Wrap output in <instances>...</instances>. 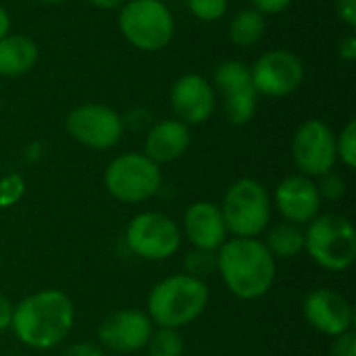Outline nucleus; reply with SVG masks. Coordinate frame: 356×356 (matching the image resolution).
<instances>
[{
	"label": "nucleus",
	"instance_id": "1",
	"mask_svg": "<svg viewBox=\"0 0 356 356\" xmlns=\"http://www.w3.org/2000/svg\"><path fill=\"white\" fill-rule=\"evenodd\" d=\"M73 323V300L60 290H40L13 307L10 330L23 346L50 350L71 334Z\"/></svg>",
	"mask_w": 356,
	"mask_h": 356
},
{
	"label": "nucleus",
	"instance_id": "2",
	"mask_svg": "<svg viewBox=\"0 0 356 356\" xmlns=\"http://www.w3.org/2000/svg\"><path fill=\"white\" fill-rule=\"evenodd\" d=\"M275 259L257 238L225 240L217 250V273L227 290L242 300L265 296L275 282Z\"/></svg>",
	"mask_w": 356,
	"mask_h": 356
},
{
	"label": "nucleus",
	"instance_id": "3",
	"mask_svg": "<svg viewBox=\"0 0 356 356\" xmlns=\"http://www.w3.org/2000/svg\"><path fill=\"white\" fill-rule=\"evenodd\" d=\"M209 305V288L186 273L161 280L148 294V317L159 327L179 330L196 321Z\"/></svg>",
	"mask_w": 356,
	"mask_h": 356
},
{
	"label": "nucleus",
	"instance_id": "4",
	"mask_svg": "<svg viewBox=\"0 0 356 356\" xmlns=\"http://www.w3.org/2000/svg\"><path fill=\"white\" fill-rule=\"evenodd\" d=\"M305 250L327 271H346L356 259V229L344 215H317L305 232Z\"/></svg>",
	"mask_w": 356,
	"mask_h": 356
},
{
	"label": "nucleus",
	"instance_id": "5",
	"mask_svg": "<svg viewBox=\"0 0 356 356\" xmlns=\"http://www.w3.org/2000/svg\"><path fill=\"white\" fill-rule=\"evenodd\" d=\"M219 209L227 234H234V238H257L271 221V196L252 177H242L232 184Z\"/></svg>",
	"mask_w": 356,
	"mask_h": 356
},
{
	"label": "nucleus",
	"instance_id": "6",
	"mask_svg": "<svg viewBox=\"0 0 356 356\" xmlns=\"http://www.w3.org/2000/svg\"><path fill=\"white\" fill-rule=\"evenodd\" d=\"M119 29L131 46L156 52L173 40L175 21L161 0H129L119 13Z\"/></svg>",
	"mask_w": 356,
	"mask_h": 356
},
{
	"label": "nucleus",
	"instance_id": "7",
	"mask_svg": "<svg viewBox=\"0 0 356 356\" xmlns=\"http://www.w3.org/2000/svg\"><path fill=\"white\" fill-rule=\"evenodd\" d=\"M161 167L140 152L117 156L104 171V186L108 194L125 204H140L150 200L161 190Z\"/></svg>",
	"mask_w": 356,
	"mask_h": 356
},
{
	"label": "nucleus",
	"instance_id": "8",
	"mask_svg": "<svg viewBox=\"0 0 356 356\" xmlns=\"http://www.w3.org/2000/svg\"><path fill=\"white\" fill-rule=\"evenodd\" d=\"M127 248L144 261H167L181 246V232L177 223L156 211L136 215L125 232Z\"/></svg>",
	"mask_w": 356,
	"mask_h": 356
},
{
	"label": "nucleus",
	"instance_id": "9",
	"mask_svg": "<svg viewBox=\"0 0 356 356\" xmlns=\"http://www.w3.org/2000/svg\"><path fill=\"white\" fill-rule=\"evenodd\" d=\"M292 156L296 167L300 169V175L321 177L334 171V165L338 161L336 134L321 119L305 121L294 134Z\"/></svg>",
	"mask_w": 356,
	"mask_h": 356
},
{
	"label": "nucleus",
	"instance_id": "10",
	"mask_svg": "<svg viewBox=\"0 0 356 356\" xmlns=\"http://www.w3.org/2000/svg\"><path fill=\"white\" fill-rule=\"evenodd\" d=\"M69 136L94 150L113 148L123 136V119L106 104H81L67 115Z\"/></svg>",
	"mask_w": 356,
	"mask_h": 356
},
{
	"label": "nucleus",
	"instance_id": "11",
	"mask_svg": "<svg viewBox=\"0 0 356 356\" xmlns=\"http://www.w3.org/2000/svg\"><path fill=\"white\" fill-rule=\"evenodd\" d=\"M250 75L257 94L284 98L302 83L305 65L294 52L277 48L259 56L257 63L250 67Z\"/></svg>",
	"mask_w": 356,
	"mask_h": 356
},
{
	"label": "nucleus",
	"instance_id": "12",
	"mask_svg": "<svg viewBox=\"0 0 356 356\" xmlns=\"http://www.w3.org/2000/svg\"><path fill=\"white\" fill-rule=\"evenodd\" d=\"M215 86L225 98V117L234 125H246L257 111V90L250 67L240 60H225L215 69Z\"/></svg>",
	"mask_w": 356,
	"mask_h": 356
},
{
	"label": "nucleus",
	"instance_id": "13",
	"mask_svg": "<svg viewBox=\"0 0 356 356\" xmlns=\"http://www.w3.org/2000/svg\"><path fill=\"white\" fill-rule=\"evenodd\" d=\"M152 332L154 323L146 313L138 309H123L115 311L98 325V340L111 353L131 355L146 348Z\"/></svg>",
	"mask_w": 356,
	"mask_h": 356
},
{
	"label": "nucleus",
	"instance_id": "14",
	"mask_svg": "<svg viewBox=\"0 0 356 356\" xmlns=\"http://www.w3.org/2000/svg\"><path fill=\"white\" fill-rule=\"evenodd\" d=\"M302 313L313 330L330 338L350 332L355 321L350 302L330 288H317L309 292L302 302Z\"/></svg>",
	"mask_w": 356,
	"mask_h": 356
},
{
	"label": "nucleus",
	"instance_id": "15",
	"mask_svg": "<svg viewBox=\"0 0 356 356\" xmlns=\"http://www.w3.org/2000/svg\"><path fill=\"white\" fill-rule=\"evenodd\" d=\"M275 207L288 223H311L321 211L317 184L307 175H288L275 190Z\"/></svg>",
	"mask_w": 356,
	"mask_h": 356
},
{
	"label": "nucleus",
	"instance_id": "16",
	"mask_svg": "<svg viewBox=\"0 0 356 356\" xmlns=\"http://www.w3.org/2000/svg\"><path fill=\"white\" fill-rule=\"evenodd\" d=\"M171 106L181 123H204L215 111V90L198 73L181 75L171 88Z\"/></svg>",
	"mask_w": 356,
	"mask_h": 356
},
{
	"label": "nucleus",
	"instance_id": "17",
	"mask_svg": "<svg viewBox=\"0 0 356 356\" xmlns=\"http://www.w3.org/2000/svg\"><path fill=\"white\" fill-rule=\"evenodd\" d=\"M184 234L194 248L219 250L227 240V227L221 209L207 200L190 204L184 213Z\"/></svg>",
	"mask_w": 356,
	"mask_h": 356
},
{
	"label": "nucleus",
	"instance_id": "18",
	"mask_svg": "<svg viewBox=\"0 0 356 356\" xmlns=\"http://www.w3.org/2000/svg\"><path fill=\"white\" fill-rule=\"evenodd\" d=\"M190 148V127L179 119H165L156 123L144 144V154L156 165L177 161Z\"/></svg>",
	"mask_w": 356,
	"mask_h": 356
},
{
	"label": "nucleus",
	"instance_id": "19",
	"mask_svg": "<svg viewBox=\"0 0 356 356\" xmlns=\"http://www.w3.org/2000/svg\"><path fill=\"white\" fill-rule=\"evenodd\" d=\"M38 60V46L31 38L8 33L0 40V75L17 77L27 73Z\"/></svg>",
	"mask_w": 356,
	"mask_h": 356
},
{
	"label": "nucleus",
	"instance_id": "20",
	"mask_svg": "<svg viewBox=\"0 0 356 356\" xmlns=\"http://www.w3.org/2000/svg\"><path fill=\"white\" fill-rule=\"evenodd\" d=\"M273 259H294L305 250V232L300 225L282 221L273 225L267 234V242H263Z\"/></svg>",
	"mask_w": 356,
	"mask_h": 356
},
{
	"label": "nucleus",
	"instance_id": "21",
	"mask_svg": "<svg viewBox=\"0 0 356 356\" xmlns=\"http://www.w3.org/2000/svg\"><path fill=\"white\" fill-rule=\"evenodd\" d=\"M265 17L259 10L244 8L229 23V38L236 46L248 48L261 42V38L265 35Z\"/></svg>",
	"mask_w": 356,
	"mask_h": 356
},
{
	"label": "nucleus",
	"instance_id": "22",
	"mask_svg": "<svg viewBox=\"0 0 356 356\" xmlns=\"http://www.w3.org/2000/svg\"><path fill=\"white\" fill-rule=\"evenodd\" d=\"M146 346L150 356H184V338L177 330L159 327L152 332Z\"/></svg>",
	"mask_w": 356,
	"mask_h": 356
},
{
	"label": "nucleus",
	"instance_id": "23",
	"mask_svg": "<svg viewBox=\"0 0 356 356\" xmlns=\"http://www.w3.org/2000/svg\"><path fill=\"white\" fill-rule=\"evenodd\" d=\"M184 267H186V275L204 282V277L217 273V250L194 248V250L188 252V257L184 259Z\"/></svg>",
	"mask_w": 356,
	"mask_h": 356
},
{
	"label": "nucleus",
	"instance_id": "24",
	"mask_svg": "<svg viewBox=\"0 0 356 356\" xmlns=\"http://www.w3.org/2000/svg\"><path fill=\"white\" fill-rule=\"evenodd\" d=\"M336 152L338 159L348 167H356V121H348L346 127L340 131V138H336Z\"/></svg>",
	"mask_w": 356,
	"mask_h": 356
},
{
	"label": "nucleus",
	"instance_id": "25",
	"mask_svg": "<svg viewBox=\"0 0 356 356\" xmlns=\"http://www.w3.org/2000/svg\"><path fill=\"white\" fill-rule=\"evenodd\" d=\"M188 8L200 21H219L227 10V0H188Z\"/></svg>",
	"mask_w": 356,
	"mask_h": 356
},
{
	"label": "nucleus",
	"instance_id": "26",
	"mask_svg": "<svg viewBox=\"0 0 356 356\" xmlns=\"http://www.w3.org/2000/svg\"><path fill=\"white\" fill-rule=\"evenodd\" d=\"M25 194V181L19 173L4 175L0 179V209L17 204Z\"/></svg>",
	"mask_w": 356,
	"mask_h": 356
},
{
	"label": "nucleus",
	"instance_id": "27",
	"mask_svg": "<svg viewBox=\"0 0 356 356\" xmlns=\"http://www.w3.org/2000/svg\"><path fill=\"white\" fill-rule=\"evenodd\" d=\"M317 190H319L321 200H323V198H325V200H340V198L346 196V184H344V179H342L338 173H334V171H330V173H325V175L319 177Z\"/></svg>",
	"mask_w": 356,
	"mask_h": 356
},
{
	"label": "nucleus",
	"instance_id": "28",
	"mask_svg": "<svg viewBox=\"0 0 356 356\" xmlns=\"http://www.w3.org/2000/svg\"><path fill=\"white\" fill-rule=\"evenodd\" d=\"M330 356H356V334L355 332H344L334 338Z\"/></svg>",
	"mask_w": 356,
	"mask_h": 356
},
{
	"label": "nucleus",
	"instance_id": "29",
	"mask_svg": "<svg viewBox=\"0 0 356 356\" xmlns=\"http://www.w3.org/2000/svg\"><path fill=\"white\" fill-rule=\"evenodd\" d=\"M60 356H104L102 348L92 344V342H75L71 346H67Z\"/></svg>",
	"mask_w": 356,
	"mask_h": 356
},
{
	"label": "nucleus",
	"instance_id": "30",
	"mask_svg": "<svg viewBox=\"0 0 356 356\" xmlns=\"http://www.w3.org/2000/svg\"><path fill=\"white\" fill-rule=\"evenodd\" d=\"M252 8L259 10L261 15H277L290 6L292 0H250Z\"/></svg>",
	"mask_w": 356,
	"mask_h": 356
},
{
	"label": "nucleus",
	"instance_id": "31",
	"mask_svg": "<svg viewBox=\"0 0 356 356\" xmlns=\"http://www.w3.org/2000/svg\"><path fill=\"white\" fill-rule=\"evenodd\" d=\"M336 10H338V17H340L348 27H355L356 0H336Z\"/></svg>",
	"mask_w": 356,
	"mask_h": 356
},
{
	"label": "nucleus",
	"instance_id": "32",
	"mask_svg": "<svg viewBox=\"0 0 356 356\" xmlns=\"http://www.w3.org/2000/svg\"><path fill=\"white\" fill-rule=\"evenodd\" d=\"M13 321V305L6 296L0 294V332L8 330Z\"/></svg>",
	"mask_w": 356,
	"mask_h": 356
},
{
	"label": "nucleus",
	"instance_id": "33",
	"mask_svg": "<svg viewBox=\"0 0 356 356\" xmlns=\"http://www.w3.org/2000/svg\"><path fill=\"white\" fill-rule=\"evenodd\" d=\"M340 58L344 60H355L356 58V38L355 35H346L342 42H340Z\"/></svg>",
	"mask_w": 356,
	"mask_h": 356
},
{
	"label": "nucleus",
	"instance_id": "34",
	"mask_svg": "<svg viewBox=\"0 0 356 356\" xmlns=\"http://www.w3.org/2000/svg\"><path fill=\"white\" fill-rule=\"evenodd\" d=\"M8 29H10V17H8L6 8L0 6V40L8 35Z\"/></svg>",
	"mask_w": 356,
	"mask_h": 356
},
{
	"label": "nucleus",
	"instance_id": "35",
	"mask_svg": "<svg viewBox=\"0 0 356 356\" xmlns=\"http://www.w3.org/2000/svg\"><path fill=\"white\" fill-rule=\"evenodd\" d=\"M90 4H94L96 8H104V10H113L117 8L123 0H88Z\"/></svg>",
	"mask_w": 356,
	"mask_h": 356
},
{
	"label": "nucleus",
	"instance_id": "36",
	"mask_svg": "<svg viewBox=\"0 0 356 356\" xmlns=\"http://www.w3.org/2000/svg\"><path fill=\"white\" fill-rule=\"evenodd\" d=\"M40 2H46V4H60V2H67V0H40Z\"/></svg>",
	"mask_w": 356,
	"mask_h": 356
},
{
	"label": "nucleus",
	"instance_id": "37",
	"mask_svg": "<svg viewBox=\"0 0 356 356\" xmlns=\"http://www.w3.org/2000/svg\"><path fill=\"white\" fill-rule=\"evenodd\" d=\"M121 356H123V355H121Z\"/></svg>",
	"mask_w": 356,
	"mask_h": 356
}]
</instances>
